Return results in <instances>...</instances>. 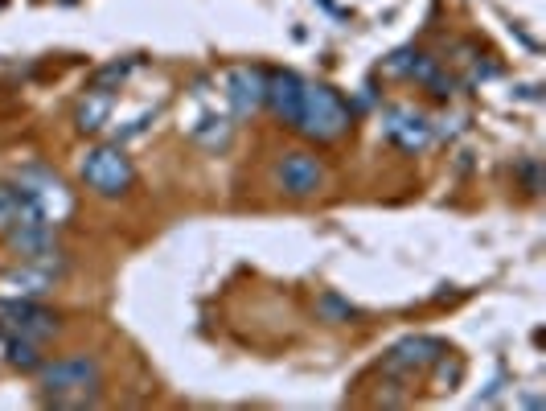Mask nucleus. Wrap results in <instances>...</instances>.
Masks as SVG:
<instances>
[{
	"mask_svg": "<svg viewBox=\"0 0 546 411\" xmlns=\"http://www.w3.org/2000/svg\"><path fill=\"white\" fill-rule=\"evenodd\" d=\"M42 387L58 407H87L95 403V391L103 383V366L91 354H70L58 362H42Z\"/></svg>",
	"mask_w": 546,
	"mask_h": 411,
	"instance_id": "nucleus-1",
	"label": "nucleus"
},
{
	"mask_svg": "<svg viewBox=\"0 0 546 411\" xmlns=\"http://www.w3.org/2000/svg\"><path fill=\"white\" fill-rule=\"evenodd\" d=\"M345 128H349V107L341 103V95L317 83H304L296 132H304L308 140H337Z\"/></svg>",
	"mask_w": 546,
	"mask_h": 411,
	"instance_id": "nucleus-2",
	"label": "nucleus"
},
{
	"mask_svg": "<svg viewBox=\"0 0 546 411\" xmlns=\"http://www.w3.org/2000/svg\"><path fill=\"white\" fill-rule=\"evenodd\" d=\"M17 190H21L25 202H33L37 210H42V214L54 222V227L74 210V198H70V190H66V181H62L58 173L42 169V165L21 169V173H17Z\"/></svg>",
	"mask_w": 546,
	"mask_h": 411,
	"instance_id": "nucleus-3",
	"label": "nucleus"
},
{
	"mask_svg": "<svg viewBox=\"0 0 546 411\" xmlns=\"http://www.w3.org/2000/svg\"><path fill=\"white\" fill-rule=\"evenodd\" d=\"M83 181L99 198H120V194L132 190L136 169L120 148H91V153L83 157Z\"/></svg>",
	"mask_w": 546,
	"mask_h": 411,
	"instance_id": "nucleus-4",
	"label": "nucleus"
},
{
	"mask_svg": "<svg viewBox=\"0 0 546 411\" xmlns=\"http://www.w3.org/2000/svg\"><path fill=\"white\" fill-rule=\"evenodd\" d=\"M0 329L9 333V338H33V342H46L50 333L58 329V317L37 309L29 296H21V301H5L0 305Z\"/></svg>",
	"mask_w": 546,
	"mask_h": 411,
	"instance_id": "nucleus-5",
	"label": "nucleus"
},
{
	"mask_svg": "<svg viewBox=\"0 0 546 411\" xmlns=\"http://www.w3.org/2000/svg\"><path fill=\"white\" fill-rule=\"evenodd\" d=\"M280 185H284V194H292V198H308V194H317L325 185V169H321L317 157H308V153H288L280 161Z\"/></svg>",
	"mask_w": 546,
	"mask_h": 411,
	"instance_id": "nucleus-6",
	"label": "nucleus"
},
{
	"mask_svg": "<svg viewBox=\"0 0 546 411\" xmlns=\"http://www.w3.org/2000/svg\"><path fill=\"white\" fill-rule=\"evenodd\" d=\"M300 99H304V79H296L292 70L271 74V79H267L263 103H271V111H276V116L284 124H292V128H296V116H300Z\"/></svg>",
	"mask_w": 546,
	"mask_h": 411,
	"instance_id": "nucleus-7",
	"label": "nucleus"
},
{
	"mask_svg": "<svg viewBox=\"0 0 546 411\" xmlns=\"http://www.w3.org/2000/svg\"><path fill=\"white\" fill-rule=\"evenodd\" d=\"M226 91H230L234 111H239V116H251V111L263 103V95H267V74L255 70V66H239V70H230Z\"/></svg>",
	"mask_w": 546,
	"mask_h": 411,
	"instance_id": "nucleus-8",
	"label": "nucleus"
},
{
	"mask_svg": "<svg viewBox=\"0 0 546 411\" xmlns=\"http://www.w3.org/2000/svg\"><path fill=\"white\" fill-rule=\"evenodd\" d=\"M444 358V346L436 338H411L403 346L390 350L386 358V375H403V370H419V366H432Z\"/></svg>",
	"mask_w": 546,
	"mask_h": 411,
	"instance_id": "nucleus-9",
	"label": "nucleus"
},
{
	"mask_svg": "<svg viewBox=\"0 0 546 411\" xmlns=\"http://www.w3.org/2000/svg\"><path fill=\"white\" fill-rule=\"evenodd\" d=\"M386 136L395 140L399 148H407V153H419V148L432 140V128H427V120L415 116V111H390V116H386Z\"/></svg>",
	"mask_w": 546,
	"mask_h": 411,
	"instance_id": "nucleus-10",
	"label": "nucleus"
},
{
	"mask_svg": "<svg viewBox=\"0 0 546 411\" xmlns=\"http://www.w3.org/2000/svg\"><path fill=\"white\" fill-rule=\"evenodd\" d=\"M58 268H62V264H50V255H46V259H29V268L13 272V276L5 280V288H9L13 296H42L46 288H54Z\"/></svg>",
	"mask_w": 546,
	"mask_h": 411,
	"instance_id": "nucleus-11",
	"label": "nucleus"
},
{
	"mask_svg": "<svg viewBox=\"0 0 546 411\" xmlns=\"http://www.w3.org/2000/svg\"><path fill=\"white\" fill-rule=\"evenodd\" d=\"M9 362L21 370H37L42 366V342L33 338H9Z\"/></svg>",
	"mask_w": 546,
	"mask_h": 411,
	"instance_id": "nucleus-12",
	"label": "nucleus"
},
{
	"mask_svg": "<svg viewBox=\"0 0 546 411\" xmlns=\"http://www.w3.org/2000/svg\"><path fill=\"white\" fill-rule=\"evenodd\" d=\"M17 214H21V194H17V185H0V235L13 227Z\"/></svg>",
	"mask_w": 546,
	"mask_h": 411,
	"instance_id": "nucleus-13",
	"label": "nucleus"
},
{
	"mask_svg": "<svg viewBox=\"0 0 546 411\" xmlns=\"http://www.w3.org/2000/svg\"><path fill=\"white\" fill-rule=\"evenodd\" d=\"M107 91H99V95H91V103H83V111H78V120H83V128L91 132V128H99V120L107 116Z\"/></svg>",
	"mask_w": 546,
	"mask_h": 411,
	"instance_id": "nucleus-14",
	"label": "nucleus"
}]
</instances>
